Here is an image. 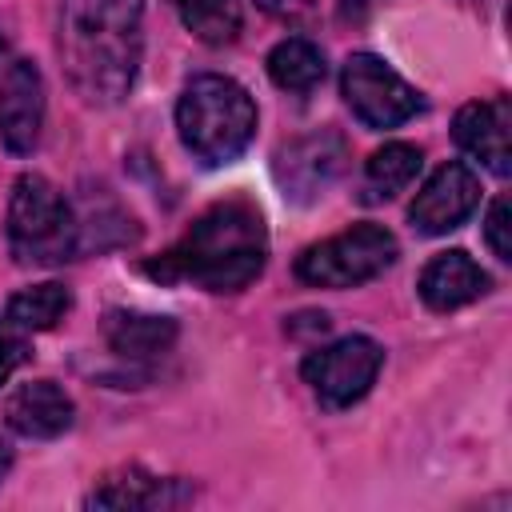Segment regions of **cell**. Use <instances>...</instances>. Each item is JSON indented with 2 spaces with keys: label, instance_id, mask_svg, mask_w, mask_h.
Segmentation results:
<instances>
[{
  "label": "cell",
  "instance_id": "obj_1",
  "mask_svg": "<svg viewBox=\"0 0 512 512\" xmlns=\"http://www.w3.org/2000/svg\"><path fill=\"white\" fill-rule=\"evenodd\" d=\"M144 0H64L60 60L84 104H120L140 72Z\"/></svg>",
  "mask_w": 512,
  "mask_h": 512
},
{
  "label": "cell",
  "instance_id": "obj_2",
  "mask_svg": "<svg viewBox=\"0 0 512 512\" xmlns=\"http://www.w3.org/2000/svg\"><path fill=\"white\" fill-rule=\"evenodd\" d=\"M268 260V232L248 200H220L192 220V228L144 272L164 284H192L204 292L248 288Z\"/></svg>",
  "mask_w": 512,
  "mask_h": 512
},
{
  "label": "cell",
  "instance_id": "obj_3",
  "mask_svg": "<svg viewBox=\"0 0 512 512\" xmlns=\"http://www.w3.org/2000/svg\"><path fill=\"white\" fill-rule=\"evenodd\" d=\"M176 128H180L184 148L200 164L216 168V164L236 160L252 144L256 104H252L248 88L236 84L232 76L204 72L184 84L180 104H176Z\"/></svg>",
  "mask_w": 512,
  "mask_h": 512
},
{
  "label": "cell",
  "instance_id": "obj_4",
  "mask_svg": "<svg viewBox=\"0 0 512 512\" xmlns=\"http://www.w3.org/2000/svg\"><path fill=\"white\" fill-rule=\"evenodd\" d=\"M8 248L24 268H52L80 252V224L64 192L28 172L12 184L8 200Z\"/></svg>",
  "mask_w": 512,
  "mask_h": 512
},
{
  "label": "cell",
  "instance_id": "obj_5",
  "mask_svg": "<svg viewBox=\"0 0 512 512\" xmlns=\"http://www.w3.org/2000/svg\"><path fill=\"white\" fill-rule=\"evenodd\" d=\"M396 260V236L380 224H356L300 252L296 276L312 288H356L376 280Z\"/></svg>",
  "mask_w": 512,
  "mask_h": 512
},
{
  "label": "cell",
  "instance_id": "obj_6",
  "mask_svg": "<svg viewBox=\"0 0 512 512\" xmlns=\"http://www.w3.org/2000/svg\"><path fill=\"white\" fill-rule=\"evenodd\" d=\"M340 92L360 124L396 128L420 112V92L372 52H352L340 72Z\"/></svg>",
  "mask_w": 512,
  "mask_h": 512
},
{
  "label": "cell",
  "instance_id": "obj_7",
  "mask_svg": "<svg viewBox=\"0 0 512 512\" xmlns=\"http://www.w3.org/2000/svg\"><path fill=\"white\" fill-rule=\"evenodd\" d=\"M384 352L368 336H344L304 356V380L312 384L316 400L324 408H348L356 404L380 376Z\"/></svg>",
  "mask_w": 512,
  "mask_h": 512
},
{
  "label": "cell",
  "instance_id": "obj_8",
  "mask_svg": "<svg viewBox=\"0 0 512 512\" xmlns=\"http://www.w3.org/2000/svg\"><path fill=\"white\" fill-rule=\"evenodd\" d=\"M480 204V180L468 164L452 160V164H440L428 184L416 192L412 208H408V220L416 232L424 236H444L452 228H460Z\"/></svg>",
  "mask_w": 512,
  "mask_h": 512
},
{
  "label": "cell",
  "instance_id": "obj_9",
  "mask_svg": "<svg viewBox=\"0 0 512 512\" xmlns=\"http://www.w3.org/2000/svg\"><path fill=\"white\" fill-rule=\"evenodd\" d=\"M44 128V76L32 60H12L0 76V140L8 152L28 156Z\"/></svg>",
  "mask_w": 512,
  "mask_h": 512
},
{
  "label": "cell",
  "instance_id": "obj_10",
  "mask_svg": "<svg viewBox=\"0 0 512 512\" xmlns=\"http://www.w3.org/2000/svg\"><path fill=\"white\" fill-rule=\"evenodd\" d=\"M344 168V140L336 132H312L280 148L276 156V180L284 184V196L292 200H316Z\"/></svg>",
  "mask_w": 512,
  "mask_h": 512
},
{
  "label": "cell",
  "instance_id": "obj_11",
  "mask_svg": "<svg viewBox=\"0 0 512 512\" xmlns=\"http://www.w3.org/2000/svg\"><path fill=\"white\" fill-rule=\"evenodd\" d=\"M508 128H512V108H508L504 96H496V100H472V104H464L456 112L452 136L488 172L508 176L512 172V132Z\"/></svg>",
  "mask_w": 512,
  "mask_h": 512
},
{
  "label": "cell",
  "instance_id": "obj_12",
  "mask_svg": "<svg viewBox=\"0 0 512 512\" xmlns=\"http://www.w3.org/2000/svg\"><path fill=\"white\" fill-rule=\"evenodd\" d=\"M72 416H76V408H72L68 392L52 380H28L4 400L8 428L28 436V440H52V436L68 432Z\"/></svg>",
  "mask_w": 512,
  "mask_h": 512
},
{
  "label": "cell",
  "instance_id": "obj_13",
  "mask_svg": "<svg viewBox=\"0 0 512 512\" xmlns=\"http://www.w3.org/2000/svg\"><path fill=\"white\" fill-rule=\"evenodd\" d=\"M416 288H420V300L432 312H452V308H464V304H472L476 296L488 292V272L468 252L452 248V252H440L424 264Z\"/></svg>",
  "mask_w": 512,
  "mask_h": 512
},
{
  "label": "cell",
  "instance_id": "obj_14",
  "mask_svg": "<svg viewBox=\"0 0 512 512\" xmlns=\"http://www.w3.org/2000/svg\"><path fill=\"white\" fill-rule=\"evenodd\" d=\"M104 340L120 360H152L164 356L176 344V320L156 312H108L104 316Z\"/></svg>",
  "mask_w": 512,
  "mask_h": 512
},
{
  "label": "cell",
  "instance_id": "obj_15",
  "mask_svg": "<svg viewBox=\"0 0 512 512\" xmlns=\"http://www.w3.org/2000/svg\"><path fill=\"white\" fill-rule=\"evenodd\" d=\"M184 496L188 492L180 488V480H160L140 468H124L108 476L100 488H92L88 508H168V504H180Z\"/></svg>",
  "mask_w": 512,
  "mask_h": 512
},
{
  "label": "cell",
  "instance_id": "obj_16",
  "mask_svg": "<svg viewBox=\"0 0 512 512\" xmlns=\"http://www.w3.org/2000/svg\"><path fill=\"white\" fill-rule=\"evenodd\" d=\"M420 164H424V156H420V148H416V144H400V140H396V144L376 148V152L368 156V164H364L360 196H364L368 204L392 200L396 192H404V188L416 180Z\"/></svg>",
  "mask_w": 512,
  "mask_h": 512
},
{
  "label": "cell",
  "instance_id": "obj_17",
  "mask_svg": "<svg viewBox=\"0 0 512 512\" xmlns=\"http://www.w3.org/2000/svg\"><path fill=\"white\" fill-rule=\"evenodd\" d=\"M324 72V52L304 36H288L268 52V76L284 92H312L324 80Z\"/></svg>",
  "mask_w": 512,
  "mask_h": 512
},
{
  "label": "cell",
  "instance_id": "obj_18",
  "mask_svg": "<svg viewBox=\"0 0 512 512\" xmlns=\"http://www.w3.org/2000/svg\"><path fill=\"white\" fill-rule=\"evenodd\" d=\"M72 308V292L56 280L48 284H32V288H20L12 300H8V312L4 320L16 324L20 332H48L64 320V312Z\"/></svg>",
  "mask_w": 512,
  "mask_h": 512
},
{
  "label": "cell",
  "instance_id": "obj_19",
  "mask_svg": "<svg viewBox=\"0 0 512 512\" xmlns=\"http://www.w3.org/2000/svg\"><path fill=\"white\" fill-rule=\"evenodd\" d=\"M180 24L204 44H232L240 32V0H172Z\"/></svg>",
  "mask_w": 512,
  "mask_h": 512
},
{
  "label": "cell",
  "instance_id": "obj_20",
  "mask_svg": "<svg viewBox=\"0 0 512 512\" xmlns=\"http://www.w3.org/2000/svg\"><path fill=\"white\" fill-rule=\"evenodd\" d=\"M512 200L508 196H496L492 200V208H488V216H484V240H488V248H492V256L496 260H512Z\"/></svg>",
  "mask_w": 512,
  "mask_h": 512
},
{
  "label": "cell",
  "instance_id": "obj_21",
  "mask_svg": "<svg viewBox=\"0 0 512 512\" xmlns=\"http://www.w3.org/2000/svg\"><path fill=\"white\" fill-rule=\"evenodd\" d=\"M24 360H28V344H24L20 328L8 324V320H0V384H4Z\"/></svg>",
  "mask_w": 512,
  "mask_h": 512
},
{
  "label": "cell",
  "instance_id": "obj_22",
  "mask_svg": "<svg viewBox=\"0 0 512 512\" xmlns=\"http://www.w3.org/2000/svg\"><path fill=\"white\" fill-rule=\"evenodd\" d=\"M8 468H12V448H8V440H0V480L8 476Z\"/></svg>",
  "mask_w": 512,
  "mask_h": 512
},
{
  "label": "cell",
  "instance_id": "obj_23",
  "mask_svg": "<svg viewBox=\"0 0 512 512\" xmlns=\"http://www.w3.org/2000/svg\"><path fill=\"white\" fill-rule=\"evenodd\" d=\"M0 56H4V36H0Z\"/></svg>",
  "mask_w": 512,
  "mask_h": 512
}]
</instances>
